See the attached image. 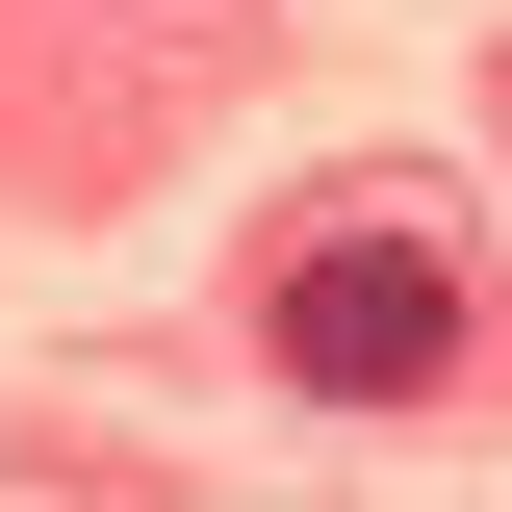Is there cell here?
Returning a JSON list of instances; mask_svg holds the SVG:
<instances>
[{
	"label": "cell",
	"instance_id": "6da1fadb",
	"mask_svg": "<svg viewBox=\"0 0 512 512\" xmlns=\"http://www.w3.org/2000/svg\"><path fill=\"white\" fill-rule=\"evenodd\" d=\"M282 384H333V410H410V384L461 359V256H410V231H333V256H282Z\"/></svg>",
	"mask_w": 512,
	"mask_h": 512
}]
</instances>
